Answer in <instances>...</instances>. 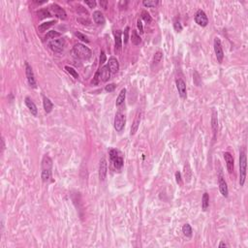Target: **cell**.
<instances>
[{
	"label": "cell",
	"mask_w": 248,
	"mask_h": 248,
	"mask_svg": "<svg viewBox=\"0 0 248 248\" xmlns=\"http://www.w3.org/2000/svg\"><path fill=\"white\" fill-rule=\"evenodd\" d=\"M73 52L77 57L83 60L89 59L92 55L91 50L84 45H83V44H76L73 48Z\"/></svg>",
	"instance_id": "1"
},
{
	"label": "cell",
	"mask_w": 248,
	"mask_h": 248,
	"mask_svg": "<svg viewBox=\"0 0 248 248\" xmlns=\"http://www.w3.org/2000/svg\"><path fill=\"white\" fill-rule=\"evenodd\" d=\"M246 166H247V159H246V152L245 150H241L240 153V185L243 186L246 179Z\"/></svg>",
	"instance_id": "2"
},
{
	"label": "cell",
	"mask_w": 248,
	"mask_h": 248,
	"mask_svg": "<svg viewBox=\"0 0 248 248\" xmlns=\"http://www.w3.org/2000/svg\"><path fill=\"white\" fill-rule=\"evenodd\" d=\"M110 158L117 170H120L123 167V158L120 156V153L117 149L112 148L110 150Z\"/></svg>",
	"instance_id": "3"
},
{
	"label": "cell",
	"mask_w": 248,
	"mask_h": 248,
	"mask_svg": "<svg viewBox=\"0 0 248 248\" xmlns=\"http://www.w3.org/2000/svg\"><path fill=\"white\" fill-rule=\"evenodd\" d=\"M125 123H126L125 116L122 112H117L116 117H114V122H113L114 129L117 130V132H121L124 129V127H125Z\"/></svg>",
	"instance_id": "4"
},
{
	"label": "cell",
	"mask_w": 248,
	"mask_h": 248,
	"mask_svg": "<svg viewBox=\"0 0 248 248\" xmlns=\"http://www.w3.org/2000/svg\"><path fill=\"white\" fill-rule=\"evenodd\" d=\"M218 185H219V190H220L221 195H222L223 197L227 198L229 195V189H228L227 182L221 171H219V174H218Z\"/></svg>",
	"instance_id": "5"
},
{
	"label": "cell",
	"mask_w": 248,
	"mask_h": 248,
	"mask_svg": "<svg viewBox=\"0 0 248 248\" xmlns=\"http://www.w3.org/2000/svg\"><path fill=\"white\" fill-rule=\"evenodd\" d=\"M65 45V40L63 38H59V39H54L50 40L49 43V47L54 50L55 52H61L63 50V47Z\"/></svg>",
	"instance_id": "6"
},
{
	"label": "cell",
	"mask_w": 248,
	"mask_h": 248,
	"mask_svg": "<svg viewBox=\"0 0 248 248\" xmlns=\"http://www.w3.org/2000/svg\"><path fill=\"white\" fill-rule=\"evenodd\" d=\"M25 74H26V78H27V81H28L29 85L32 88H36L37 87L36 79H35V76H34V73H33V70H32L31 66L27 63V62L25 63Z\"/></svg>",
	"instance_id": "7"
},
{
	"label": "cell",
	"mask_w": 248,
	"mask_h": 248,
	"mask_svg": "<svg viewBox=\"0 0 248 248\" xmlns=\"http://www.w3.org/2000/svg\"><path fill=\"white\" fill-rule=\"evenodd\" d=\"M50 14H54L55 16H56L57 17L61 20H66L67 19V14L65 12V10L63 8H61L58 4H52L50 7Z\"/></svg>",
	"instance_id": "8"
},
{
	"label": "cell",
	"mask_w": 248,
	"mask_h": 248,
	"mask_svg": "<svg viewBox=\"0 0 248 248\" xmlns=\"http://www.w3.org/2000/svg\"><path fill=\"white\" fill-rule=\"evenodd\" d=\"M214 51H215L217 61L219 62V63H221V62L223 61V58H224V51L222 49V45H221V41L217 37L214 39Z\"/></svg>",
	"instance_id": "9"
},
{
	"label": "cell",
	"mask_w": 248,
	"mask_h": 248,
	"mask_svg": "<svg viewBox=\"0 0 248 248\" xmlns=\"http://www.w3.org/2000/svg\"><path fill=\"white\" fill-rule=\"evenodd\" d=\"M195 21L200 26H207L208 23V19L206 15V13L203 10H198V12L195 15Z\"/></svg>",
	"instance_id": "10"
},
{
	"label": "cell",
	"mask_w": 248,
	"mask_h": 248,
	"mask_svg": "<svg viewBox=\"0 0 248 248\" xmlns=\"http://www.w3.org/2000/svg\"><path fill=\"white\" fill-rule=\"evenodd\" d=\"M108 173V163L105 158H102L99 164V179L100 181H104Z\"/></svg>",
	"instance_id": "11"
},
{
	"label": "cell",
	"mask_w": 248,
	"mask_h": 248,
	"mask_svg": "<svg viewBox=\"0 0 248 248\" xmlns=\"http://www.w3.org/2000/svg\"><path fill=\"white\" fill-rule=\"evenodd\" d=\"M176 88L179 90V94L182 99H186L187 97V90H186V83L182 79H176Z\"/></svg>",
	"instance_id": "12"
},
{
	"label": "cell",
	"mask_w": 248,
	"mask_h": 248,
	"mask_svg": "<svg viewBox=\"0 0 248 248\" xmlns=\"http://www.w3.org/2000/svg\"><path fill=\"white\" fill-rule=\"evenodd\" d=\"M114 35V50L116 52H119L122 48V38H121V31L116 30L113 32Z\"/></svg>",
	"instance_id": "13"
},
{
	"label": "cell",
	"mask_w": 248,
	"mask_h": 248,
	"mask_svg": "<svg viewBox=\"0 0 248 248\" xmlns=\"http://www.w3.org/2000/svg\"><path fill=\"white\" fill-rule=\"evenodd\" d=\"M99 74H100V79L102 82L106 83L108 82L110 78H111V71L108 65L103 66L100 70H99Z\"/></svg>",
	"instance_id": "14"
},
{
	"label": "cell",
	"mask_w": 248,
	"mask_h": 248,
	"mask_svg": "<svg viewBox=\"0 0 248 248\" xmlns=\"http://www.w3.org/2000/svg\"><path fill=\"white\" fill-rule=\"evenodd\" d=\"M224 158L227 165V170L229 174H232L234 172V157L230 152H224Z\"/></svg>",
	"instance_id": "15"
},
{
	"label": "cell",
	"mask_w": 248,
	"mask_h": 248,
	"mask_svg": "<svg viewBox=\"0 0 248 248\" xmlns=\"http://www.w3.org/2000/svg\"><path fill=\"white\" fill-rule=\"evenodd\" d=\"M211 129H212V132H213V139H215L216 134H217V130H218V117H217V112L215 110L212 111Z\"/></svg>",
	"instance_id": "16"
},
{
	"label": "cell",
	"mask_w": 248,
	"mask_h": 248,
	"mask_svg": "<svg viewBox=\"0 0 248 248\" xmlns=\"http://www.w3.org/2000/svg\"><path fill=\"white\" fill-rule=\"evenodd\" d=\"M108 66L110 68L111 73L117 74L118 72V70H119V63H118V60L116 57H110L109 58Z\"/></svg>",
	"instance_id": "17"
},
{
	"label": "cell",
	"mask_w": 248,
	"mask_h": 248,
	"mask_svg": "<svg viewBox=\"0 0 248 248\" xmlns=\"http://www.w3.org/2000/svg\"><path fill=\"white\" fill-rule=\"evenodd\" d=\"M24 102H25L26 107H27V109L29 110V112L33 114L34 117H36L37 113H38V109H37V106L35 105V103L29 98V97H26Z\"/></svg>",
	"instance_id": "18"
},
{
	"label": "cell",
	"mask_w": 248,
	"mask_h": 248,
	"mask_svg": "<svg viewBox=\"0 0 248 248\" xmlns=\"http://www.w3.org/2000/svg\"><path fill=\"white\" fill-rule=\"evenodd\" d=\"M140 122H141V112H138L136 117H135V119H134V122H133L132 126H131V133L130 134L133 136L136 134V132L138 131L139 129V126H140Z\"/></svg>",
	"instance_id": "19"
},
{
	"label": "cell",
	"mask_w": 248,
	"mask_h": 248,
	"mask_svg": "<svg viewBox=\"0 0 248 248\" xmlns=\"http://www.w3.org/2000/svg\"><path fill=\"white\" fill-rule=\"evenodd\" d=\"M93 20L96 24L103 25L105 23V17L101 11H95L93 12Z\"/></svg>",
	"instance_id": "20"
},
{
	"label": "cell",
	"mask_w": 248,
	"mask_h": 248,
	"mask_svg": "<svg viewBox=\"0 0 248 248\" xmlns=\"http://www.w3.org/2000/svg\"><path fill=\"white\" fill-rule=\"evenodd\" d=\"M52 169V160L48 155H45L42 160V170H51Z\"/></svg>",
	"instance_id": "21"
},
{
	"label": "cell",
	"mask_w": 248,
	"mask_h": 248,
	"mask_svg": "<svg viewBox=\"0 0 248 248\" xmlns=\"http://www.w3.org/2000/svg\"><path fill=\"white\" fill-rule=\"evenodd\" d=\"M43 106H44V110H45L47 113H50L52 111V108H54V104L50 100V98H48L46 96L43 97Z\"/></svg>",
	"instance_id": "22"
},
{
	"label": "cell",
	"mask_w": 248,
	"mask_h": 248,
	"mask_svg": "<svg viewBox=\"0 0 248 248\" xmlns=\"http://www.w3.org/2000/svg\"><path fill=\"white\" fill-rule=\"evenodd\" d=\"M125 98H126V89H125V88H123V89H121L120 93L117 96V102H116L117 107H118V108L121 107V106L124 104Z\"/></svg>",
	"instance_id": "23"
},
{
	"label": "cell",
	"mask_w": 248,
	"mask_h": 248,
	"mask_svg": "<svg viewBox=\"0 0 248 248\" xmlns=\"http://www.w3.org/2000/svg\"><path fill=\"white\" fill-rule=\"evenodd\" d=\"M208 206H209V196L207 192H205L202 198V207L203 210H207Z\"/></svg>",
	"instance_id": "24"
},
{
	"label": "cell",
	"mask_w": 248,
	"mask_h": 248,
	"mask_svg": "<svg viewBox=\"0 0 248 248\" xmlns=\"http://www.w3.org/2000/svg\"><path fill=\"white\" fill-rule=\"evenodd\" d=\"M55 23H56L55 21H47V22H44V23H41L39 25V27L38 29L40 30V32H44V31H46L47 29H49L50 26H52Z\"/></svg>",
	"instance_id": "25"
},
{
	"label": "cell",
	"mask_w": 248,
	"mask_h": 248,
	"mask_svg": "<svg viewBox=\"0 0 248 248\" xmlns=\"http://www.w3.org/2000/svg\"><path fill=\"white\" fill-rule=\"evenodd\" d=\"M41 178L43 182H48L51 179V170H42Z\"/></svg>",
	"instance_id": "26"
},
{
	"label": "cell",
	"mask_w": 248,
	"mask_h": 248,
	"mask_svg": "<svg viewBox=\"0 0 248 248\" xmlns=\"http://www.w3.org/2000/svg\"><path fill=\"white\" fill-rule=\"evenodd\" d=\"M182 233L185 236L187 237H191L192 235H193V231H192V228L189 224H184L183 227H182Z\"/></svg>",
	"instance_id": "27"
},
{
	"label": "cell",
	"mask_w": 248,
	"mask_h": 248,
	"mask_svg": "<svg viewBox=\"0 0 248 248\" xmlns=\"http://www.w3.org/2000/svg\"><path fill=\"white\" fill-rule=\"evenodd\" d=\"M132 43L134 44V45H136V46H139L140 44L141 43V39L140 35L137 33L136 30H134L132 32Z\"/></svg>",
	"instance_id": "28"
},
{
	"label": "cell",
	"mask_w": 248,
	"mask_h": 248,
	"mask_svg": "<svg viewBox=\"0 0 248 248\" xmlns=\"http://www.w3.org/2000/svg\"><path fill=\"white\" fill-rule=\"evenodd\" d=\"M162 58H163V54L161 51H157L155 54V55H154V57H153L152 65H157L159 62H161Z\"/></svg>",
	"instance_id": "29"
},
{
	"label": "cell",
	"mask_w": 248,
	"mask_h": 248,
	"mask_svg": "<svg viewBox=\"0 0 248 248\" xmlns=\"http://www.w3.org/2000/svg\"><path fill=\"white\" fill-rule=\"evenodd\" d=\"M60 36V33L55 31V30H50L47 33L46 35V39H51V40H54V39H56V37H59Z\"/></svg>",
	"instance_id": "30"
},
{
	"label": "cell",
	"mask_w": 248,
	"mask_h": 248,
	"mask_svg": "<svg viewBox=\"0 0 248 248\" xmlns=\"http://www.w3.org/2000/svg\"><path fill=\"white\" fill-rule=\"evenodd\" d=\"M65 70L67 71V72L72 76L74 79H78L79 78V74L77 71L73 68V67H70V66H65Z\"/></svg>",
	"instance_id": "31"
},
{
	"label": "cell",
	"mask_w": 248,
	"mask_h": 248,
	"mask_svg": "<svg viewBox=\"0 0 248 248\" xmlns=\"http://www.w3.org/2000/svg\"><path fill=\"white\" fill-rule=\"evenodd\" d=\"M37 14H38V17H39V19H40V20L45 19V17H50V15H51L48 10H40Z\"/></svg>",
	"instance_id": "32"
},
{
	"label": "cell",
	"mask_w": 248,
	"mask_h": 248,
	"mask_svg": "<svg viewBox=\"0 0 248 248\" xmlns=\"http://www.w3.org/2000/svg\"><path fill=\"white\" fill-rule=\"evenodd\" d=\"M159 2L155 1V0H145L143 2V5L145 7H155Z\"/></svg>",
	"instance_id": "33"
},
{
	"label": "cell",
	"mask_w": 248,
	"mask_h": 248,
	"mask_svg": "<svg viewBox=\"0 0 248 248\" xmlns=\"http://www.w3.org/2000/svg\"><path fill=\"white\" fill-rule=\"evenodd\" d=\"M141 19H143L145 22H151V17L150 15L146 12V11H143L141 12Z\"/></svg>",
	"instance_id": "34"
},
{
	"label": "cell",
	"mask_w": 248,
	"mask_h": 248,
	"mask_svg": "<svg viewBox=\"0 0 248 248\" xmlns=\"http://www.w3.org/2000/svg\"><path fill=\"white\" fill-rule=\"evenodd\" d=\"M75 35H76V36H77L79 40H82L83 42H85V43H88V42H89V40L87 39V37L85 36V35H83V34L81 33V32L76 31V32H75Z\"/></svg>",
	"instance_id": "35"
},
{
	"label": "cell",
	"mask_w": 248,
	"mask_h": 248,
	"mask_svg": "<svg viewBox=\"0 0 248 248\" xmlns=\"http://www.w3.org/2000/svg\"><path fill=\"white\" fill-rule=\"evenodd\" d=\"M174 29H175L176 32H180L182 30V26H181L180 22L178 21H174Z\"/></svg>",
	"instance_id": "36"
},
{
	"label": "cell",
	"mask_w": 248,
	"mask_h": 248,
	"mask_svg": "<svg viewBox=\"0 0 248 248\" xmlns=\"http://www.w3.org/2000/svg\"><path fill=\"white\" fill-rule=\"evenodd\" d=\"M114 89H116V84L114 83H110L108 85H106V87H105V90L107 92H112Z\"/></svg>",
	"instance_id": "37"
},
{
	"label": "cell",
	"mask_w": 248,
	"mask_h": 248,
	"mask_svg": "<svg viewBox=\"0 0 248 248\" xmlns=\"http://www.w3.org/2000/svg\"><path fill=\"white\" fill-rule=\"evenodd\" d=\"M100 81H101V79H100V74H99V70H98V71H97V73L95 74V76H94V79H93V81H92V83H93V84H97Z\"/></svg>",
	"instance_id": "38"
},
{
	"label": "cell",
	"mask_w": 248,
	"mask_h": 248,
	"mask_svg": "<svg viewBox=\"0 0 248 248\" xmlns=\"http://www.w3.org/2000/svg\"><path fill=\"white\" fill-rule=\"evenodd\" d=\"M128 35H129V27H126L125 30H124V35H123L124 44H127V42H128Z\"/></svg>",
	"instance_id": "39"
},
{
	"label": "cell",
	"mask_w": 248,
	"mask_h": 248,
	"mask_svg": "<svg viewBox=\"0 0 248 248\" xmlns=\"http://www.w3.org/2000/svg\"><path fill=\"white\" fill-rule=\"evenodd\" d=\"M175 180H176V183L181 185L182 184V180H181V174L179 172H176L175 173Z\"/></svg>",
	"instance_id": "40"
},
{
	"label": "cell",
	"mask_w": 248,
	"mask_h": 248,
	"mask_svg": "<svg viewBox=\"0 0 248 248\" xmlns=\"http://www.w3.org/2000/svg\"><path fill=\"white\" fill-rule=\"evenodd\" d=\"M137 26H138V29L140 31L141 34H143L144 33V27H143V23H141V20H138L137 21Z\"/></svg>",
	"instance_id": "41"
},
{
	"label": "cell",
	"mask_w": 248,
	"mask_h": 248,
	"mask_svg": "<svg viewBox=\"0 0 248 248\" xmlns=\"http://www.w3.org/2000/svg\"><path fill=\"white\" fill-rule=\"evenodd\" d=\"M86 5H88L90 8H94L96 6V2L94 1V0H91V1H88V0H86V1H84Z\"/></svg>",
	"instance_id": "42"
},
{
	"label": "cell",
	"mask_w": 248,
	"mask_h": 248,
	"mask_svg": "<svg viewBox=\"0 0 248 248\" xmlns=\"http://www.w3.org/2000/svg\"><path fill=\"white\" fill-rule=\"evenodd\" d=\"M105 62H106V55L104 51H102L101 55H100V64H103Z\"/></svg>",
	"instance_id": "43"
},
{
	"label": "cell",
	"mask_w": 248,
	"mask_h": 248,
	"mask_svg": "<svg viewBox=\"0 0 248 248\" xmlns=\"http://www.w3.org/2000/svg\"><path fill=\"white\" fill-rule=\"evenodd\" d=\"M100 5L104 9H107V7H108V1H100Z\"/></svg>",
	"instance_id": "44"
},
{
	"label": "cell",
	"mask_w": 248,
	"mask_h": 248,
	"mask_svg": "<svg viewBox=\"0 0 248 248\" xmlns=\"http://www.w3.org/2000/svg\"><path fill=\"white\" fill-rule=\"evenodd\" d=\"M228 246H229V245H228L226 242H224V241H222V242H221V243L219 244V247H228Z\"/></svg>",
	"instance_id": "45"
},
{
	"label": "cell",
	"mask_w": 248,
	"mask_h": 248,
	"mask_svg": "<svg viewBox=\"0 0 248 248\" xmlns=\"http://www.w3.org/2000/svg\"><path fill=\"white\" fill-rule=\"evenodd\" d=\"M1 143H2V151H3L4 148H5V145H4V139H2V140H1Z\"/></svg>",
	"instance_id": "46"
}]
</instances>
